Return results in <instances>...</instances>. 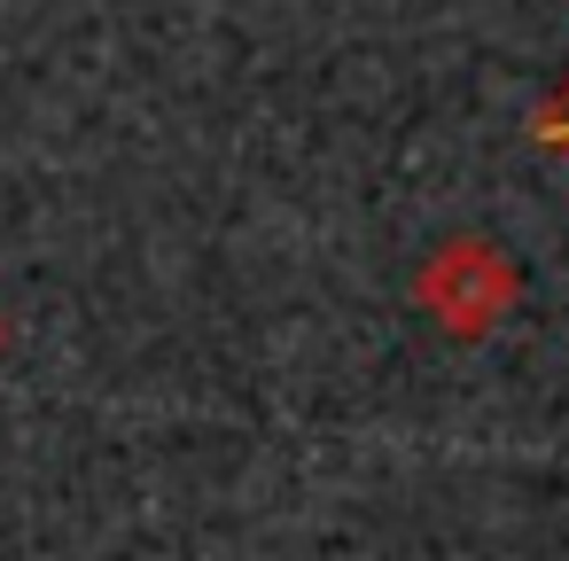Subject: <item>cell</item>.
I'll list each match as a JSON object with an SVG mask.
<instances>
[{"mask_svg":"<svg viewBox=\"0 0 569 561\" xmlns=\"http://www.w3.org/2000/svg\"><path fill=\"white\" fill-rule=\"evenodd\" d=\"M515 297H522V266H515L499 242H483V234L437 242V250L421 258V273H413V304H421L445 335H460V343H483V335L507 320Z\"/></svg>","mask_w":569,"mask_h":561,"instance_id":"1","label":"cell"},{"mask_svg":"<svg viewBox=\"0 0 569 561\" xmlns=\"http://www.w3.org/2000/svg\"><path fill=\"white\" fill-rule=\"evenodd\" d=\"M530 141H538L546 157H561V164H569V71H561V79H553V94L530 110Z\"/></svg>","mask_w":569,"mask_h":561,"instance_id":"2","label":"cell"},{"mask_svg":"<svg viewBox=\"0 0 569 561\" xmlns=\"http://www.w3.org/2000/svg\"><path fill=\"white\" fill-rule=\"evenodd\" d=\"M0 351H9V320H0Z\"/></svg>","mask_w":569,"mask_h":561,"instance_id":"3","label":"cell"}]
</instances>
